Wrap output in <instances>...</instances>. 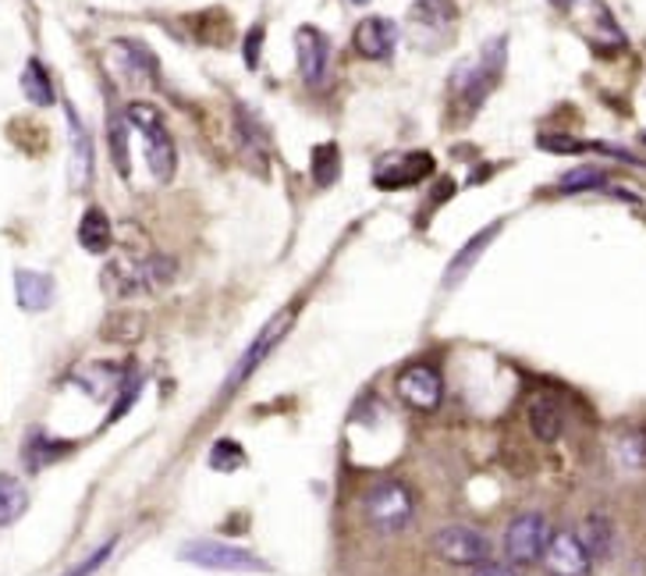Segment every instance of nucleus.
<instances>
[{
    "mask_svg": "<svg viewBox=\"0 0 646 576\" xmlns=\"http://www.w3.org/2000/svg\"><path fill=\"white\" fill-rule=\"evenodd\" d=\"M530 427H533V434L541 441H558L561 431H564V413L558 406V399L536 395L530 402Z\"/></svg>",
    "mask_w": 646,
    "mask_h": 576,
    "instance_id": "obj_21",
    "label": "nucleus"
},
{
    "mask_svg": "<svg viewBox=\"0 0 646 576\" xmlns=\"http://www.w3.org/2000/svg\"><path fill=\"white\" fill-rule=\"evenodd\" d=\"M398 25L392 19H362L352 33V47L367 61H392V53L398 47Z\"/></svg>",
    "mask_w": 646,
    "mask_h": 576,
    "instance_id": "obj_16",
    "label": "nucleus"
},
{
    "mask_svg": "<svg viewBox=\"0 0 646 576\" xmlns=\"http://www.w3.org/2000/svg\"><path fill=\"white\" fill-rule=\"evenodd\" d=\"M430 175H434V154H426V150L387 154L376 160L373 185L384 193H395V189H412V185H420Z\"/></svg>",
    "mask_w": 646,
    "mask_h": 576,
    "instance_id": "obj_9",
    "label": "nucleus"
},
{
    "mask_svg": "<svg viewBox=\"0 0 646 576\" xmlns=\"http://www.w3.org/2000/svg\"><path fill=\"white\" fill-rule=\"evenodd\" d=\"M111 552H114V541L100 544L97 552H89V555H86L83 562H78V566H72V569L64 573V576H92V573H97V569L103 566L107 559H111Z\"/></svg>",
    "mask_w": 646,
    "mask_h": 576,
    "instance_id": "obj_32",
    "label": "nucleus"
},
{
    "mask_svg": "<svg viewBox=\"0 0 646 576\" xmlns=\"http://www.w3.org/2000/svg\"><path fill=\"white\" fill-rule=\"evenodd\" d=\"M501 228H505V221H494V224H487V228H480V232L469 238V243L455 253L451 257V264H448V274H444V289H455V285H462V281L469 278V271L476 267V260L487 253V246L494 243L497 235H501Z\"/></svg>",
    "mask_w": 646,
    "mask_h": 576,
    "instance_id": "obj_19",
    "label": "nucleus"
},
{
    "mask_svg": "<svg viewBox=\"0 0 646 576\" xmlns=\"http://www.w3.org/2000/svg\"><path fill=\"white\" fill-rule=\"evenodd\" d=\"M178 559L188 562V566L218 569V573H271V566L260 555L221 541H188L178 548Z\"/></svg>",
    "mask_w": 646,
    "mask_h": 576,
    "instance_id": "obj_6",
    "label": "nucleus"
},
{
    "mask_svg": "<svg viewBox=\"0 0 646 576\" xmlns=\"http://www.w3.org/2000/svg\"><path fill=\"white\" fill-rule=\"evenodd\" d=\"M25 508H29V491H25V485L18 477L0 474V527H11L15 519H22Z\"/></svg>",
    "mask_w": 646,
    "mask_h": 576,
    "instance_id": "obj_25",
    "label": "nucleus"
},
{
    "mask_svg": "<svg viewBox=\"0 0 646 576\" xmlns=\"http://www.w3.org/2000/svg\"><path fill=\"white\" fill-rule=\"evenodd\" d=\"M541 562H544L547 576H589L594 573V559H589L583 541H579V534H572V530L550 534Z\"/></svg>",
    "mask_w": 646,
    "mask_h": 576,
    "instance_id": "obj_13",
    "label": "nucleus"
},
{
    "mask_svg": "<svg viewBox=\"0 0 646 576\" xmlns=\"http://www.w3.org/2000/svg\"><path fill=\"white\" fill-rule=\"evenodd\" d=\"M107 324H117L121 331H114L111 339H121V342H136L139 334H142V317L136 314H125V317H117V320H107Z\"/></svg>",
    "mask_w": 646,
    "mask_h": 576,
    "instance_id": "obj_33",
    "label": "nucleus"
},
{
    "mask_svg": "<svg viewBox=\"0 0 646 576\" xmlns=\"http://www.w3.org/2000/svg\"><path fill=\"white\" fill-rule=\"evenodd\" d=\"M579 541H583L589 559H608L611 548H614V527H611V519L600 516V513L586 516L583 519V530H579Z\"/></svg>",
    "mask_w": 646,
    "mask_h": 576,
    "instance_id": "obj_24",
    "label": "nucleus"
},
{
    "mask_svg": "<svg viewBox=\"0 0 646 576\" xmlns=\"http://www.w3.org/2000/svg\"><path fill=\"white\" fill-rule=\"evenodd\" d=\"M235 143L241 157H249V164L266 175V160H271V136H266L263 122L256 118L246 103H235Z\"/></svg>",
    "mask_w": 646,
    "mask_h": 576,
    "instance_id": "obj_15",
    "label": "nucleus"
},
{
    "mask_svg": "<svg viewBox=\"0 0 646 576\" xmlns=\"http://www.w3.org/2000/svg\"><path fill=\"white\" fill-rule=\"evenodd\" d=\"M639 143H643V146H646V128H643V132H639Z\"/></svg>",
    "mask_w": 646,
    "mask_h": 576,
    "instance_id": "obj_36",
    "label": "nucleus"
},
{
    "mask_svg": "<svg viewBox=\"0 0 646 576\" xmlns=\"http://www.w3.org/2000/svg\"><path fill=\"white\" fill-rule=\"evenodd\" d=\"M550 524L544 513H522L508 524L505 530V555L511 566H533V562H541L544 548L550 541Z\"/></svg>",
    "mask_w": 646,
    "mask_h": 576,
    "instance_id": "obj_8",
    "label": "nucleus"
},
{
    "mask_svg": "<svg viewBox=\"0 0 646 576\" xmlns=\"http://www.w3.org/2000/svg\"><path fill=\"white\" fill-rule=\"evenodd\" d=\"M288 328H291V314L285 310V314H277V317L271 320V324H266V328L260 331V339H256V342L249 345V350H246V356H241L238 364H235L232 378H227V392H235V388H238L241 381H246V378H249V373H252L256 367L263 364V359H266V353L274 350V345H277V339H281V334H285Z\"/></svg>",
    "mask_w": 646,
    "mask_h": 576,
    "instance_id": "obj_17",
    "label": "nucleus"
},
{
    "mask_svg": "<svg viewBox=\"0 0 646 576\" xmlns=\"http://www.w3.org/2000/svg\"><path fill=\"white\" fill-rule=\"evenodd\" d=\"M241 463H246V452H241V445H238V441H232V438H221L218 445L210 449V466L218 474H232V470H238Z\"/></svg>",
    "mask_w": 646,
    "mask_h": 576,
    "instance_id": "obj_30",
    "label": "nucleus"
},
{
    "mask_svg": "<svg viewBox=\"0 0 646 576\" xmlns=\"http://www.w3.org/2000/svg\"><path fill=\"white\" fill-rule=\"evenodd\" d=\"M473 576H515V569L501 566V562H483V566L473 569Z\"/></svg>",
    "mask_w": 646,
    "mask_h": 576,
    "instance_id": "obj_35",
    "label": "nucleus"
},
{
    "mask_svg": "<svg viewBox=\"0 0 646 576\" xmlns=\"http://www.w3.org/2000/svg\"><path fill=\"white\" fill-rule=\"evenodd\" d=\"M78 243H83L86 253H97V257L111 249L114 228H111V221H107V213L100 207H89L83 213V221H78Z\"/></svg>",
    "mask_w": 646,
    "mask_h": 576,
    "instance_id": "obj_22",
    "label": "nucleus"
},
{
    "mask_svg": "<svg viewBox=\"0 0 646 576\" xmlns=\"http://www.w3.org/2000/svg\"><path fill=\"white\" fill-rule=\"evenodd\" d=\"M295 58H299V75L309 89H323L331 75V39L316 25H299L295 33Z\"/></svg>",
    "mask_w": 646,
    "mask_h": 576,
    "instance_id": "obj_12",
    "label": "nucleus"
},
{
    "mask_svg": "<svg viewBox=\"0 0 646 576\" xmlns=\"http://www.w3.org/2000/svg\"><path fill=\"white\" fill-rule=\"evenodd\" d=\"M558 11L572 22V29L583 36L586 44L600 53V58H614V53L625 50L629 39H625L622 25L614 22L611 8L604 4V0H564Z\"/></svg>",
    "mask_w": 646,
    "mask_h": 576,
    "instance_id": "obj_4",
    "label": "nucleus"
},
{
    "mask_svg": "<svg viewBox=\"0 0 646 576\" xmlns=\"http://www.w3.org/2000/svg\"><path fill=\"white\" fill-rule=\"evenodd\" d=\"M15 296L22 310H47L53 303V281L39 271H15Z\"/></svg>",
    "mask_w": 646,
    "mask_h": 576,
    "instance_id": "obj_20",
    "label": "nucleus"
},
{
    "mask_svg": "<svg viewBox=\"0 0 646 576\" xmlns=\"http://www.w3.org/2000/svg\"><path fill=\"white\" fill-rule=\"evenodd\" d=\"M260 50H263V25H252L249 36H246V64L249 69L260 64Z\"/></svg>",
    "mask_w": 646,
    "mask_h": 576,
    "instance_id": "obj_34",
    "label": "nucleus"
},
{
    "mask_svg": "<svg viewBox=\"0 0 646 576\" xmlns=\"http://www.w3.org/2000/svg\"><path fill=\"white\" fill-rule=\"evenodd\" d=\"M22 93L29 97L36 107H50L53 100V83H50V72L44 69V61L39 58H29L25 61V72H22Z\"/></svg>",
    "mask_w": 646,
    "mask_h": 576,
    "instance_id": "obj_26",
    "label": "nucleus"
},
{
    "mask_svg": "<svg viewBox=\"0 0 646 576\" xmlns=\"http://www.w3.org/2000/svg\"><path fill=\"white\" fill-rule=\"evenodd\" d=\"M415 516V499L401 480H381L367 494V519L373 530L381 534H398L412 524Z\"/></svg>",
    "mask_w": 646,
    "mask_h": 576,
    "instance_id": "obj_5",
    "label": "nucleus"
},
{
    "mask_svg": "<svg viewBox=\"0 0 646 576\" xmlns=\"http://www.w3.org/2000/svg\"><path fill=\"white\" fill-rule=\"evenodd\" d=\"M604 185H608V171L583 164L558 179V193H589V189H604Z\"/></svg>",
    "mask_w": 646,
    "mask_h": 576,
    "instance_id": "obj_28",
    "label": "nucleus"
},
{
    "mask_svg": "<svg viewBox=\"0 0 646 576\" xmlns=\"http://www.w3.org/2000/svg\"><path fill=\"white\" fill-rule=\"evenodd\" d=\"M128 132H132V125H128L125 111L111 114V132H107V136H111V160H114V168H117L121 179L132 175V164H128Z\"/></svg>",
    "mask_w": 646,
    "mask_h": 576,
    "instance_id": "obj_29",
    "label": "nucleus"
},
{
    "mask_svg": "<svg viewBox=\"0 0 646 576\" xmlns=\"http://www.w3.org/2000/svg\"><path fill=\"white\" fill-rule=\"evenodd\" d=\"M341 175V154H338V146L334 143H320L316 150H313V182L320 185V189H327V185H334Z\"/></svg>",
    "mask_w": 646,
    "mask_h": 576,
    "instance_id": "obj_27",
    "label": "nucleus"
},
{
    "mask_svg": "<svg viewBox=\"0 0 646 576\" xmlns=\"http://www.w3.org/2000/svg\"><path fill=\"white\" fill-rule=\"evenodd\" d=\"M434 555L448 566H483L490 562V538L469 524H448L434 534Z\"/></svg>",
    "mask_w": 646,
    "mask_h": 576,
    "instance_id": "obj_7",
    "label": "nucleus"
},
{
    "mask_svg": "<svg viewBox=\"0 0 646 576\" xmlns=\"http://www.w3.org/2000/svg\"><path fill=\"white\" fill-rule=\"evenodd\" d=\"M111 58L117 61L114 69L121 72V78L132 86H146V89H153L160 83V61H157V53L139 44V39H117V44L111 47Z\"/></svg>",
    "mask_w": 646,
    "mask_h": 576,
    "instance_id": "obj_14",
    "label": "nucleus"
},
{
    "mask_svg": "<svg viewBox=\"0 0 646 576\" xmlns=\"http://www.w3.org/2000/svg\"><path fill=\"white\" fill-rule=\"evenodd\" d=\"M72 445H61V441H50V438H33L29 441V449H25V463L33 466V470H39V466H47L53 459H61L64 452H69Z\"/></svg>",
    "mask_w": 646,
    "mask_h": 576,
    "instance_id": "obj_31",
    "label": "nucleus"
},
{
    "mask_svg": "<svg viewBox=\"0 0 646 576\" xmlns=\"http://www.w3.org/2000/svg\"><path fill=\"white\" fill-rule=\"evenodd\" d=\"M455 19H459V11L451 0H420L409 11V33L420 47H444L455 29Z\"/></svg>",
    "mask_w": 646,
    "mask_h": 576,
    "instance_id": "obj_10",
    "label": "nucleus"
},
{
    "mask_svg": "<svg viewBox=\"0 0 646 576\" xmlns=\"http://www.w3.org/2000/svg\"><path fill=\"white\" fill-rule=\"evenodd\" d=\"M505 64H508V36H494L490 44H483L476 58L462 61L459 69L451 72V83H448V93H451V103H455V114L469 122L487 97L494 93V86L501 83L505 75Z\"/></svg>",
    "mask_w": 646,
    "mask_h": 576,
    "instance_id": "obj_1",
    "label": "nucleus"
},
{
    "mask_svg": "<svg viewBox=\"0 0 646 576\" xmlns=\"http://www.w3.org/2000/svg\"><path fill=\"white\" fill-rule=\"evenodd\" d=\"M352 4H359V8H362V4H370V0H352Z\"/></svg>",
    "mask_w": 646,
    "mask_h": 576,
    "instance_id": "obj_37",
    "label": "nucleus"
},
{
    "mask_svg": "<svg viewBox=\"0 0 646 576\" xmlns=\"http://www.w3.org/2000/svg\"><path fill=\"white\" fill-rule=\"evenodd\" d=\"M125 118H128V125L139 132L142 154H146V168H150V175L160 185H167L174 179V171H178V150H174V139H171V132H167L164 114H160L150 100H132L125 107Z\"/></svg>",
    "mask_w": 646,
    "mask_h": 576,
    "instance_id": "obj_3",
    "label": "nucleus"
},
{
    "mask_svg": "<svg viewBox=\"0 0 646 576\" xmlns=\"http://www.w3.org/2000/svg\"><path fill=\"white\" fill-rule=\"evenodd\" d=\"M398 399L415 413H434L444 399V378L430 364H409L398 373Z\"/></svg>",
    "mask_w": 646,
    "mask_h": 576,
    "instance_id": "obj_11",
    "label": "nucleus"
},
{
    "mask_svg": "<svg viewBox=\"0 0 646 576\" xmlns=\"http://www.w3.org/2000/svg\"><path fill=\"white\" fill-rule=\"evenodd\" d=\"M75 381L83 384L92 399H107L114 388H121V381H125V370L114 364H89L83 370H75Z\"/></svg>",
    "mask_w": 646,
    "mask_h": 576,
    "instance_id": "obj_23",
    "label": "nucleus"
},
{
    "mask_svg": "<svg viewBox=\"0 0 646 576\" xmlns=\"http://www.w3.org/2000/svg\"><path fill=\"white\" fill-rule=\"evenodd\" d=\"M178 274V264L164 253H150V257H117L103 267L100 285L111 299H136L146 292H160L171 285Z\"/></svg>",
    "mask_w": 646,
    "mask_h": 576,
    "instance_id": "obj_2",
    "label": "nucleus"
},
{
    "mask_svg": "<svg viewBox=\"0 0 646 576\" xmlns=\"http://www.w3.org/2000/svg\"><path fill=\"white\" fill-rule=\"evenodd\" d=\"M64 118H69V143H72V171H69L72 189H86L92 182V136L72 103H64Z\"/></svg>",
    "mask_w": 646,
    "mask_h": 576,
    "instance_id": "obj_18",
    "label": "nucleus"
}]
</instances>
